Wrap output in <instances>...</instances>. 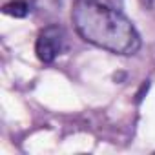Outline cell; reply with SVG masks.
Returning a JSON list of instances; mask_svg holds the SVG:
<instances>
[{"instance_id": "6da1fadb", "label": "cell", "mask_w": 155, "mask_h": 155, "mask_svg": "<svg viewBox=\"0 0 155 155\" xmlns=\"http://www.w3.org/2000/svg\"><path fill=\"white\" fill-rule=\"evenodd\" d=\"M73 26L86 42L115 55H135L140 49V35L128 17L99 0H75Z\"/></svg>"}, {"instance_id": "7a4b0ae2", "label": "cell", "mask_w": 155, "mask_h": 155, "mask_svg": "<svg viewBox=\"0 0 155 155\" xmlns=\"http://www.w3.org/2000/svg\"><path fill=\"white\" fill-rule=\"evenodd\" d=\"M62 48H64V29L60 26H48L38 33L35 51L40 62L51 64L62 53Z\"/></svg>"}, {"instance_id": "3957f363", "label": "cell", "mask_w": 155, "mask_h": 155, "mask_svg": "<svg viewBox=\"0 0 155 155\" xmlns=\"http://www.w3.org/2000/svg\"><path fill=\"white\" fill-rule=\"evenodd\" d=\"M4 13L11 15L15 18H22V17H26L29 13V6H28L26 0H13V2L4 6Z\"/></svg>"}]
</instances>
